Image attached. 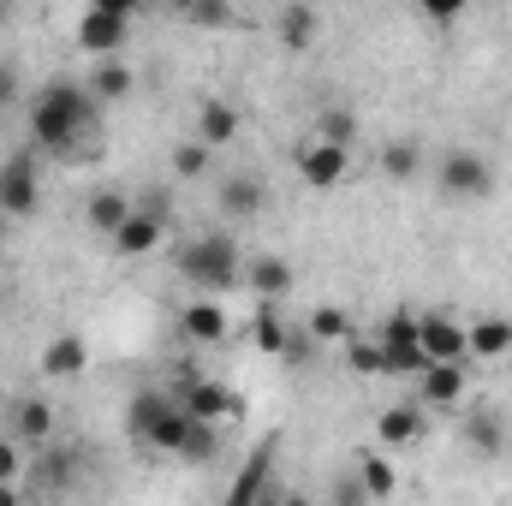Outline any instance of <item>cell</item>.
Returning <instances> with one entry per match:
<instances>
[{
  "label": "cell",
  "mask_w": 512,
  "mask_h": 506,
  "mask_svg": "<svg viewBox=\"0 0 512 506\" xmlns=\"http://www.w3.org/2000/svg\"><path fill=\"white\" fill-rule=\"evenodd\" d=\"M90 126H96V102H90L84 84H48L30 102V137H36V149H72Z\"/></svg>",
  "instance_id": "6da1fadb"
},
{
  "label": "cell",
  "mask_w": 512,
  "mask_h": 506,
  "mask_svg": "<svg viewBox=\"0 0 512 506\" xmlns=\"http://www.w3.org/2000/svg\"><path fill=\"white\" fill-rule=\"evenodd\" d=\"M126 429H131L137 447L179 459V447H185V435H191V417H185V405H179L167 387H143V393H131V405H126Z\"/></svg>",
  "instance_id": "7a4b0ae2"
},
{
  "label": "cell",
  "mask_w": 512,
  "mask_h": 506,
  "mask_svg": "<svg viewBox=\"0 0 512 506\" xmlns=\"http://www.w3.org/2000/svg\"><path fill=\"white\" fill-rule=\"evenodd\" d=\"M173 268H179V274H185V286H197L203 298H215V292H233V286H239V274H245L239 245H233L227 233L185 239V245L173 251Z\"/></svg>",
  "instance_id": "3957f363"
},
{
  "label": "cell",
  "mask_w": 512,
  "mask_h": 506,
  "mask_svg": "<svg viewBox=\"0 0 512 506\" xmlns=\"http://www.w3.org/2000/svg\"><path fill=\"white\" fill-rule=\"evenodd\" d=\"M435 185L453 203H483V197H495V167L477 149H447L441 167H435Z\"/></svg>",
  "instance_id": "277c9868"
},
{
  "label": "cell",
  "mask_w": 512,
  "mask_h": 506,
  "mask_svg": "<svg viewBox=\"0 0 512 506\" xmlns=\"http://www.w3.org/2000/svg\"><path fill=\"white\" fill-rule=\"evenodd\" d=\"M131 18H137L131 0H96V6H84V18H78V48H90L96 60H114V48H126Z\"/></svg>",
  "instance_id": "5b68a950"
},
{
  "label": "cell",
  "mask_w": 512,
  "mask_h": 506,
  "mask_svg": "<svg viewBox=\"0 0 512 506\" xmlns=\"http://www.w3.org/2000/svg\"><path fill=\"white\" fill-rule=\"evenodd\" d=\"M376 340H382L387 376H423V370H429V358H423V334H417V316L393 310L382 328H376Z\"/></svg>",
  "instance_id": "8992f818"
},
{
  "label": "cell",
  "mask_w": 512,
  "mask_h": 506,
  "mask_svg": "<svg viewBox=\"0 0 512 506\" xmlns=\"http://www.w3.org/2000/svg\"><path fill=\"white\" fill-rule=\"evenodd\" d=\"M36 203H42V191H36V155L18 149V155L0 161V215L24 221V215H36Z\"/></svg>",
  "instance_id": "52a82bcc"
},
{
  "label": "cell",
  "mask_w": 512,
  "mask_h": 506,
  "mask_svg": "<svg viewBox=\"0 0 512 506\" xmlns=\"http://www.w3.org/2000/svg\"><path fill=\"white\" fill-rule=\"evenodd\" d=\"M161 239H167V197L155 191L143 209H131V221L114 233V251L120 256H149V251H161Z\"/></svg>",
  "instance_id": "ba28073f"
},
{
  "label": "cell",
  "mask_w": 512,
  "mask_h": 506,
  "mask_svg": "<svg viewBox=\"0 0 512 506\" xmlns=\"http://www.w3.org/2000/svg\"><path fill=\"white\" fill-rule=\"evenodd\" d=\"M173 399L185 405V417H191V423H215V429L239 411V399H233L227 387H215V381H203V376H179Z\"/></svg>",
  "instance_id": "9c48e42d"
},
{
  "label": "cell",
  "mask_w": 512,
  "mask_h": 506,
  "mask_svg": "<svg viewBox=\"0 0 512 506\" xmlns=\"http://www.w3.org/2000/svg\"><path fill=\"white\" fill-rule=\"evenodd\" d=\"M346 167H352V149H334V143H322V137H310V143L298 149V179H304L310 191H334V185L346 179Z\"/></svg>",
  "instance_id": "30bf717a"
},
{
  "label": "cell",
  "mask_w": 512,
  "mask_h": 506,
  "mask_svg": "<svg viewBox=\"0 0 512 506\" xmlns=\"http://www.w3.org/2000/svg\"><path fill=\"white\" fill-rule=\"evenodd\" d=\"M274 453H280V441L268 435L251 459L239 465V477H233V489H227V501H221V506H262L268 483H274Z\"/></svg>",
  "instance_id": "8fae6325"
},
{
  "label": "cell",
  "mask_w": 512,
  "mask_h": 506,
  "mask_svg": "<svg viewBox=\"0 0 512 506\" xmlns=\"http://www.w3.org/2000/svg\"><path fill=\"white\" fill-rule=\"evenodd\" d=\"M417 334H423V358L429 364H459L465 352H471V340H465V322H453V316H417Z\"/></svg>",
  "instance_id": "7c38bea8"
},
{
  "label": "cell",
  "mask_w": 512,
  "mask_h": 506,
  "mask_svg": "<svg viewBox=\"0 0 512 506\" xmlns=\"http://www.w3.org/2000/svg\"><path fill=\"white\" fill-rule=\"evenodd\" d=\"M221 215H233V221H256L262 209H268V185L256 179V173H233V179H221Z\"/></svg>",
  "instance_id": "4fadbf2b"
},
{
  "label": "cell",
  "mask_w": 512,
  "mask_h": 506,
  "mask_svg": "<svg viewBox=\"0 0 512 506\" xmlns=\"http://www.w3.org/2000/svg\"><path fill=\"white\" fill-rule=\"evenodd\" d=\"M90 370V346H84V334H54L48 340V352H42V376L48 381H72Z\"/></svg>",
  "instance_id": "5bb4252c"
},
{
  "label": "cell",
  "mask_w": 512,
  "mask_h": 506,
  "mask_svg": "<svg viewBox=\"0 0 512 506\" xmlns=\"http://www.w3.org/2000/svg\"><path fill=\"white\" fill-rule=\"evenodd\" d=\"M179 334L197 340V346H215V340H227V310H221L215 298H191V304L179 310Z\"/></svg>",
  "instance_id": "9a60e30c"
},
{
  "label": "cell",
  "mask_w": 512,
  "mask_h": 506,
  "mask_svg": "<svg viewBox=\"0 0 512 506\" xmlns=\"http://www.w3.org/2000/svg\"><path fill=\"white\" fill-rule=\"evenodd\" d=\"M84 221H90V227H96V233L114 245V233L131 221V197H126V191H114V185L90 191V203H84Z\"/></svg>",
  "instance_id": "2e32d148"
},
{
  "label": "cell",
  "mask_w": 512,
  "mask_h": 506,
  "mask_svg": "<svg viewBox=\"0 0 512 506\" xmlns=\"http://www.w3.org/2000/svg\"><path fill=\"white\" fill-rule=\"evenodd\" d=\"M54 435V405L48 399H18V411H12V441L18 447H42Z\"/></svg>",
  "instance_id": "e0dca14e"
},
{
  "label": "cell",
  "mask_w": 512,
  "mask_h": 506,
  "mask_svg": "<svg viewBox=\"0 0 512 506\" xmlns=\"http://www.w3.org/2000/svg\"><path fill=\"white\" fill-rule=\"evenodd\" d=\"M233 137H239V108L221 102V96H209V102L197 108V143L221 149V143H233Z\"/></svg>",
  "instance_id": "ac0fdd59"
},
{
  "label": "cell",
  "mask_w": 512,
  "mask_h": 506,
  "mask_svg": "<svg viewBox=\"0 0 512 506\" xmlns=\"http://www.w3.org/2000/svg\"><path fill=\"white\" fill-rule=\"evenodd\" d=\"M417 393H423V405H459L465 399V364H429Z\"/></svg>",
  "instance_id": "d6986e66"
},
{
  "label": "cell",
  "mask_w": 512,
  "mask_h": 506,
  "mask_svg": "<svg viewBox=\"0 0 512 506\" xmlns=\"http://www.w3.org/2000/svg\"><path fill=\"white\" fill-rule=\"evenodd\" d=\"M131 84H137V78H131V66L114 54V60H96V72H90V84H84V90H90V102H126Z\"/></svg>",
  "instance_id": "ffe728a7"
},
{
  "label": "cell",
  "mask_w": 512,
  "mask_h": 506,
  "mask_svg": "<svg viewBox=\"0 0 512 506\" xmlns=\"http://www.w3.org/2000/svg\"><path fill=\"white\" fill-rule=\"evenodd\" d=\"M245 280H251V292H262V298H286L292 292V262L286 256H251L245 262Z\"/></svg>",
  "instance_id": "44dd1931"
},
{
  "label": "cell",
  "mask_w": 512,
  "mask_h": 506,
  "mask_svg": "<svg viewBox=\"0 0 512 506\" xmlns=\"http://www.w3.org/2000/svg\"><path fill=\"white\" fill-rule=\"evenodd\" d=\"M465 441H471V453L495 459V453L507 447V417H501V411H471V417H465Z\"/></svg>",
  "instance_id": "7402d4cb"
},
{
  "label": "cell",
  "mask_w": 512,
  "mask_h": 506,
  "mask_svg": "<svg viewBox=\"0 0 512 506\" xmlns=\"http://www.w3.org/2000/svg\"><path fill=\"white\" fill-rule=\"evenodd\" d=\"M376 435H382V447H411L423 435V411L417 405H387L376 417Z\"/></svg>",
  "instance_id": "603a6c76"
},
{
  "label": "cell",
  "mask_w": 512,
  "mask_h": 506,
  "mask_svg": "<svg viewBox=\"0 0 512 506\" xmlns=\"http://www.w3.org/2000/svg\"><path fill=\"white\" fill-rule=\"evenodd\" d=\"M465 340H471L477 358H507L512 352V316H483V322H471Z\"/></svg>",
  "instance_id": "cb8c5ba5"
},
{
  "label": "cell",
  "mask_w": 512,
  "mask_h": 506,
  "mask_svg": "<svg viewBox=\"0 0 512 506\" xmlns=\"http://www.w3.org/2000/svg\"><path fill=\"white\" fill-rule=\"evenodd\" d=\"M352 477L364 483V495H370V506H376V501H393V495H399V471L387 465V453H364Z\"/></svg>",
  "instance_id": "d4e9b609"
},
{
  "label": "cell",
  "mask_w": 512,
  "mask_h": 506,
  "mask_svg": "<svg viewBox=\"0 0 512 506\" xmlns=\"http://www.w3.org/2000/svg\"><path fill=\"white\" fill-rule=\"evenodd\" d=\"M274 30H280V48H310V36H316V12H310V6H280Z\"/></svg>",
  "instance_id": "484cf974"
},
{
  "label": "cell",
  "mask_w": 512,
  "mask_h": 506,
  "mask_svg": "<svg viewBox=\"0 0 512 506\" xmlns=\"http://www.w3.org/2000/svg\"><path fill=\"white\" fill-rule=\"evenodd\" d=\"M304 334H310V340H322V346H334V340H352V316H346L340 304H322V310H310Z\"/></svg>",
  "instance_id": "4316f807"
},
{
  "label": "cell",
  "mask_w": 512,
  "mask_h": 506,
  "mask_svg": "<svg viewBox=\"0 0 512 506\" xmlns=\"http://www.w3.org/2000/svg\"><path fill=\"white\" fill-rule=\"evenodd\" d=\"M417 167H423V143H417V137H399V143H387L382 149V173L387 179H417Z\"/></svg>",
  "instance_id": "83f0119b"
},
{
  "label": "cell",
  "mask_w": 512,
  "mask_h": 506,
  "mask_svg": "<svg viewBox=\"0 0 512 506\" xmlns=\"http://www.w3.org/2000/svg\"><path fill=\"white\" fill-rule=\"evenodd\" d=\"M215 453H221V429H215V423H191V435H185L179 459H185V465H209Z\"/></svg>",
  "instance_id": "f1b7e54d"
},
{
  "label": "cell",
  "mask_w": 512,
  "mask_h": 506,
  "mask_svg": "<svg viewBox=\"0 0 512 506\" xmlns=\"http://www.w3.org/2000/svg\"><path fill=\"white\" fill-rule=\"evenodd\" d=\"M346 358H352V370H364V376H387L382 340H376V334H352V340H346Z\"/></svg>",
  "instance_id": "f546056e"
},
{
  "label": "cell",
  "mask_w": 512,
  "mask_h": 506,
  "mask_svg": "<svg viewBox=\"0 0 512 506\" xmlns=\"http://www.w3.org/2000/svg\"><path fill=\"white\" fill-rule=\"evenodd\" d=\"M209 155H215V149L191 137V143H179V149H173V173H179V179H203V173H209Z\"/></svg>",
  "instance_id": "4dcf8cb0"
},
{
  "label": "cell",
  "mask_w": 512,
  "mask_h": 506,
  "mask_svg": "<svg viewBox=\"0 0 512 506\" xmlns=\"http://www.w3.org/2000/svg\"><path fill=\"white\" fill-rule=\"evenodd\" d=\"M352 137H358V114H352V108H328V114H322V143L352 149Z\"/></svg>",
  "instance_id": "1f68e13d"
},
{
  "label": "cell",
  "mask_w": 512,
  "mask_h": 506,
  "mask_svg": "<svg viewBox=\"0 0 512 506\" xmlns=\"http://www.w3.org/2000/svg\"><path fill=\"white\" fill-rule=\"evenodd\" d=\"M251 334H256V346H262L268 358H280V352H286V322H280L274 310H262V316H256Z\"/></svg>",
  "instance_id": "d6a6232c"
},
{
  "label": "cell",
  "mask_w": 512,
  "mask_h": 506,
  "mask_svg": "<svg viewBox=\"0 0 512 506\" xmlns=\"http://www.w3.org/2000/svg\"><path fill=\"white\" fill-rule=\"evenodd\" d=\"M185 18L203 24V30H221V24H233V6H227V0H191Z\"/></svg>",
  "instance_id": "836d02e7"
},
{
  "label": "cell",
  "mask_w": 512,
  "mask_h": 506,
  "mask_svg": "<svg viewBox=\"0 0 512 506\" xmlns=\"http://www.w3.org/2000/svg\"><path fill=\"white\" fill-rule=\"evenodd\" d=\"M18 477H24V447H18L12 435H0V483L18 489Z\"/></svg>",
  "instance_id": "e575fe53"
},
{
  "label": "cell",
  "mask_w": 512,
  "mask_h": 506,
  "mask_svg": "<svg viewBox=\"0 0 512 506\" xmlns=\"http://www.w3.org/2000/svg\"><path fill=\"white\" fill-rule=\"evenodd\" d=\"M334 506H370V495H364V483H358L352 471H346V477L334 483Z\"/></svg>",
  "instance_id": "d590c367"
},
{
  "label": "cell",
  "mask_w": 512,
  "mask_h": 506,
  "mask_svg": "<svg viewBox=\"0 0 512 506\" xmlns=\"http://www.w3.org/2000/svg\"><path fill=\"white\" fill-rule=\"evenodd\" d=\"M459 12H465L459 0H423V18L429 24H459Z\"/></svg>",
  "instance_id": "8d00e7d4"
},
{
  "label": "cell",
  "mask_w": 512,
  "mask_h": 506,
  "mask_svg": "<svg viewBox=\"0 0 512 506\" xmlns=\"http://www.w3.org/2000/svg\"><path fill=\"white\" fill-rule=\"evenodd\" d=\"M12 96H18V72L0 60V108H12Z\"/></svg>",
  "instance_id": "74e56055"
},
{
  "label": "cell",
  "mask_w": 512,
  "mask_h": 506,
  "mask_svg": "<svg viewBox=\"0 0 512 506\" xmlns=\"http://www.w3.org/2000/svg\"><path fill=\"white\" fill-rule=\"evenodd\" d=\"M262 506H322V501H310V495H274V501H268V495H262Z\"/></svg>",
  "instance_id": "f35d334b"
},
{
  "label": "cell",
  "mask_w": 512,
  "mask_h": 506,
  "mask_svg": "<svg viewBox=\"0 0 512 506\" xmlns=\"http://www.w3.org/2000/svg\"><path fill=\"white\" fill-rule=\"evenodd\" d=\"M0 506H24V495H18L12 483H0Z\"/></svg>",
  "instance_id": "ab89813d"
},
{
  "label": "cell",
  "mask_w": 512,
  "mask_h": 506,
  "mask_svg": "<svg viewBox=\"0 0 512 506\" xmlns=\"http://www.w3.org/2000/svg\"><path fill=\"white\" fill-rule=\"evenodd\" d=\"M0 24H6V6H0Z\"/></svg>",
  "instance_id": "60d3db41"
}]
</instances>
